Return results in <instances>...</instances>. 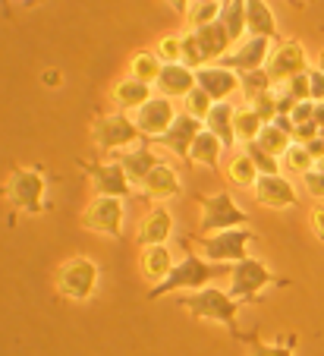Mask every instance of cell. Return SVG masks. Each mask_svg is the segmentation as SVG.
<instances>
[{"instance_id":"f907efd6","label":"cell","mask_w":324,"mask_h":356,"mask_svg":"<svg viewBox=\"0 0 324 356\" xmlns=\"http://www.w3.org/2000/svg\"><path fill=\"white\" fill-rule=\"evenodd\" d=\"M315 67H318V70H321V73H324V51H321V54H318V63H315Z\"/></svg>"},{"instance_id":"4dcf8cb0","label":"cell","mask_w":324,"mask_h":356,"mask_svg":"<svg viewBox=\"0 0 324 356\" xmlns=\"http://www.w3.org/2000/svg\"><path fill=\"white\" fill-rule=\"evenodd\" d=\"M262 117L252 111V104H239L237 108V120H233V129H237V142L246 145V142H255L258 133H262Z\"/></svg>"},{"instance_id":"44dd1931","label":"cell","mask_w":324,"mask_h":356,"mask_svg":"<svg viewBox=\"0 0 324 356\" xmlns=\"http://www.w3.org/2000/svg\"><path fill=\"white\" fill-rule=\"evenodd\" d=\"M192 32H196L198 47H202V54L208 63H221L223 57L233 51V38H230L227 26H223L221 19L208 22V26H198V29H192Z\"/></svg>"},{"instance_id":"ee69618b","label":"cell","mask_w":324,"mask_h":356,"mask_svg":"<svg viewBox=\"0 0 324 356\" xmlns=\"http://www.w3.org/2000/svg\"><path fill=\"white\" fill-rule=\"evenodd\" d=\"M315 136H321V127H318L315 120L296 123V129H293V142H309V139H315Z\"/></svg>"},{"instance_id":"83f0119b","label":"cell","mask_w":324,"mask_h":356,"mask_svg":"<svg viewBox=\"0 0 324 356\" xmlns=\"http://www.w3.org/2000/svg\"><path fill=\"white\" fill-rule=\"evenodd\" d=\"M161 57L155 54V47H142V51H135L133 57H129V76L133 79H142V82H148V86H155L157 82V76H161Z\"/></svg>"},{"instance_id":"ab89813d","label":"cell","mask_w":324,"mask_h":356,"mask_svg":"<svg viewBox=\"0 0 324 356\" xmlns=\"http://www.w3.org/2000/svg\"><path fill=\"white\" fill-rule=\"evenodd\" d=\"M155 54L161 57V63H180L182 47H180V35H164L155 44Z\"/></svg>"},{"instance_id":"d6986e66","label":"cell","mask_w":324,"mask_h":356,"mask_svg":"<svg viewBox=\"0 0 324 356\" xmlns=\"http://www.w3.org/2000/svg\"><path fill=\"white\" fill-rule=\"evenodd\" d=\"M192 88H196V70H189L186 63H164L155 82V95H164L170 101L186 98Z\"/></svg>"},{"instance_id":"7dc6e473","label":"cell","mask_w":324,"mask_h":356,"mask_svg":"<svg viewBox=\"0 0 324 356\" xmlns=\"http://www.w3.org/2000/svg\"><path fill=\"white\" fill-rule=\"evenodd\" d=\"M302 145L309 148V155L315 158V164H318V161H321V158H324V139H321V136H315V139L302 142Z\"/></svg>"},{"instance_id":"ba28073f","label":"cell","mask_w":324,"mask_h":356,"mask_svg":"<svg viewBox=\"0 0 324 356\" xmlns=\"http://www.w3.org/2000/svg\"><path fill=\"white\" fill-rule=\"evenodd\" d=\"M198 202V230L196 234H217V230H230V227H249V215L237 205V199L227 189H217L211 195H196Z\"/></svg>"},{"instance_id":"7a4b0ae2","label":"cell","mask_w":324,"mask_h":356,"mask_svg":"<svg viewBox=\"0 0 324 356\" xmlns=\"http://www.w3.org/2000/svg\"><path fill=\"white\" fill-rule=\"evenodd\" d=\"M180 306L189 312L192 318L223 325L233 341L243 337V331L237 328V316H239V306H243V302L233 300L230 290H221V287H214V284H208V287L192 290V293H180Z\"/></svg>"},{"instance_id":"603a6c76","label":"cell","mask_w":324,"mask_h":356,"mask_svg":"<svg viewBox=\"0 0 324 356\" xmlns=\"http://www.w3.org/2000/svg\"><path fill=\"white\" fill-rule=\"evenodd\" d=\"M148 98H155V86H148V82L142 79H133V76H126V79H120L114 88H110V101H114L117 111H139Z\"/></svg>"},{"instance_id":"8992f818","label":"cell","mask_w":324,"mask_h":356,"mask_svg":"<svg viewBox=\"0 0 324 356\" xmlns=\"http://www.w3.org/2000/svg\"><path fill=\"white\" fill-rule=\"evenodd\" d=\"M98 284H101V268H98L95 259H88V256L67 259L54 275L57 293L69 302H88L98 293Z\"/></svg>"},{"instance_id":"d4e9b609","label":"cell","mask_w":324,"mask_h":356,"mask_svg":"<svg viewBox=\"0 0 324 356\" xmlns=\"http://www.w3.org/2000/svg\"><path fill=\"white\" fill-rule=\"evenodd\" d=\"M239 341L246 343V356H296V343L299 337L296 334H280L277 341H262L258 331H249L243 334Z\"/></svg>"},{"instance_id":"484cf974","label":"cell","mask_w":324,"mask_h":356,"mask_svg":"<svg viewBox=\"0 0 324 356\" xmlns=\"http://www.w3.org/2000/svg\"><path fill=\"white\" fill-rule=\"evenodd\" d=\"M223 142L217 139L211 129L202 127V133L196 136V142H192L189 148V164H198V168H208V170H217L221 168V158H223Z\"/></svg>"},{"instance_id":"52a82bcc","label":"cell","mask_w":324,"mask_h":356,"mask_svg":"<svg viewBox=\"0 0 324 356\" xmlns=\"http://www.w3.org/2000/svg\"><path fill=\"white\" fill-rule=\"evenodd\" d=\"M182 240L196 243L208 262L237 265L239 259L249 256L246 249H249V243H255V234L249 227H230V230H217V234H189Z\"/></svg>"},{"instance_id":"ffe728a7","label":"cell","mask_w":324,"mask_h":356,"mask_svg":"<svg viewBox=\"0 0 324 356\" xmlns=\"http://www.w3.org/2000/svg\"><path fill=\"white\" fill-rule=\"evenodd\" d=\"M117 161L123 164L129 183L139 189V183L151 174V168H157V164H161V158L155 155V148H151L148 142H135L133 148H126V152H120V155H117Z\"/></svg>"},{"instance_id":"c3c4849f","label":"cell","mask_w":324,"mask_h":356,"mask_svg":"<svg viewBox=\"0 0 324 356\" xmlns=\"http://www.w3.org/2000/svg\"><path fill=\"white\" fill-rule=\"evenodd\" d=\"M167 3L176 16H189V10H192V0H167Z\"/></svg>"},{"instance_id":"f1b7e54d","label":"cell","mask_w":324,"mask_h":356,"mask_svg":"<svg viewBox=\"0 0 324 356\" xmlns=\"http://www.w3.org/2000/svg\"><path fill=\"white\" fill-rule=\"evenodd\" d=\"M258 177H262V174H258V168L252 164V158L246 155V152H239V155H233L227 161V180H230V186L252 189Z\"/></svg>"},{"instance_id":"4316f807","label":"cell","mask_w":324,"mask_h":356,"mask_svg":"<svg viewBox=\"0 0 324 356\" xmlns=\"http://www.w3.org/2000/svg\"><path fill=\"white\" fill-rule=\"evenodd\" d=\"M173 265H176V259L167 249V243H164V246H145L142 249V277L145 281L161 284L164 277L173 271Z\"/></svg>"},{"instance_id":"bcb514c9","label":"cell","mask_w":324,"mask_h":356,"mask_svg":"<svg viewBox=\"0 0 324 356\" xmlns=\"http://www.w3.org/2000/svg\"><path fill=\"white\" fill-rule=\"evenodd\" d=\"M312 230H315V236L324 243V205H318V209H312Z\"/></svg>"},{"instance_id":"816d5d0a","label":"cell","mask_w":324,"mask_h":356,"mask_svg":"<svg viewBox=\"0 0 324 356\" xmlns=\"http://www.w3.org/2000/svg\"><path fill=\"white\" fill-rule=\"evenodd\" d=\"M196 3H223V0H196Z\"/></svg>"},{"instance_id":"f5cc1de1","label":"cell","mask_w":324,"mask_h":356,"mask_svg":"<svg viewBox=\"0 0 324 356\" xmlns=\"http://www.w3.org/2000/svg\"><path fill=\"white\" fill-rule=\"evenodd\" d=\"M315 168H318V170H324V158H321V161H318V164H315Z\"/></svg>"},{"instance_id":"60d3db41","label":"cell","mask_w":324,"mask_h":356,"mask_svg":"<svg viewBox=\"0 0 324 356\" xmlns=\"http://www.w3.org/2000/svg\"><path fill=\"white\" fill-rule=\"evenodd\" d=\"M277 86H284L287 95H290L293 101H312V92H309V73H299L293 76V79L287 82H277Z\"/></svg>"},{"instance_id":"4fadbf2b","label":"cell","mask_w":324,"mask_h":356,"mask_svg":"<svg viewBox=\"0 0 324 356\" xmlns=\"http://www.w3.org/2000/svg\"><path fill=\"white\" fill-rule=\"evenodd\" d=\"M252 195H255L258 205L274 209V211L299 205V193L287 174H262L255 180V186H252Z\"/></svg>"},{"instance_id":"8fae6325","label":"cell","mask_w":324,"mask_h":356,"mask_svg":"<svg viewBox=\"0 0 324 356\" xmlns=\"http://www.w3.org/2000/svg\"><path fill=\"white\" fill-rule=\"evenodd\" d=\"M268 76L274 79V86L277 82H287V79H293V76H299V73H309V54H305V47H302V41L299 38H280L274 44V51H271V57H268Z\"/></svg>"},{"instance_id":"1f68e13d","label":"cell","mask_w":324,"mask_h":356,"mask_svg":"<svg viewBox=\"0 0 324 356\" xmlns=\"http://www.w3.org/2000/svg\"><path fill=\"white\" fill-rule=\"evenodd\" d=\"M280 168L302 177V174H309V170L315 168V158L309 155V148H305L302 142H290V148L280 155Z\"/></svg>"},{"instance_id":"836d02e7","label":"cell","mask_w":324,"mask_h":356,"mask_svg":"<svg viewBox=\"0 0 324 356\" xmlns=\"http://www.w3.org/2000/svg\"><path fill=\"white\" fill-rule=\"evenodd\" d=\"M258 145L264 148V152H271V155H284L287 148H290V142H293V136L290 133H284L280 127H274V123H264L262 127V133H258Z\"/></svg>"},{"instance_id":"30bf717a","label":"cell","mask_w":324,"mask_h":356,"mask_svg":"<svg viewBox=\"0 0 324 356\" xmlns=\"http://www.w3.org/2000/svg\"><path fill=\"white\" fill-rule=\"evenodd\" d=\"M76 168L88 177V186H92V193L95 195H117V199H129V195L135 193V186L129 183L126 170H123V164L117 161V158L114 161H101V158H95V161H76Z\"/></svg>"},{"instance_id":"74e56055","label":"cell","mask_w":324,"mask_h":356,"mask_svg":"<svg viewBox=\"0 0 324 356\" xmlns=\"http://www.w3.org/2000/svg\"><path fill=\"white\" fill-rule=\"evenodd\" d=\"M221 10H223V3H192V10H189V26L198 29V26H208V22L221 19Z\"/></svg>"},{"instance_id":"9c48e42d","label":"cell","mask_w":324,"mask_h":356,"mask_svg":"<svg viewBox=\"0 0 324 356\" xmlns=\"http://www.w3.org/2000/svg\"><path fill=\"white\" fill-rule=\"evenodd\" d=\"M82 227L95 230L101 236L110 240H120L123 236V221H126V199H117V195H95L88 202V209L82 211Z\"/></svg>"},{"instance_id":"5b68a950","label":"cell","mask_w":324,"mask_h":356,"mask_svg":"<svg viewBox=\"0 0 324 356\" xmlns=\"http://www.w3.org/2000/svg\"><path fill=\"white\" fill-rule=\"evenodd\" d=\"M268 287H287V281L277 277L274 271H271L264 262H258V259L246 256L230 268V287L227 290H230V296L239 300L243 306H255Z\"/></svg>"},{"instance_id":"6da1fadb","label":"cell","mask_w":324,"mask_h":356,"mask_svg":"<svg viewBox=\"0 0 324 356\" xmlns=\"http://www.w3.org/2000/svg\"><path fill=\"white\" fill-rule=\"evenodd\" d=\"M189 249V243H182ZM230 268L233 265H221V262H208L205 256L198 252H186L182 259H176L173 271L164 277L161 284L148 290V300H161V296H170V293H192V290H202L208 287L211 281H221V277H230Z\"/></svg>"},{"instance_id":"2e32d148","label":"cell","mask_w":324,"mask_h":356,"mask_svg":"<svg viewBox=\"0 0 324 356\" xmlns=\"http://www.w3.org/2000/svg\"><path fill=\"white\" fill-rule=\"evenodd\" d=\"M135 193H142V199L155 202V205H157V202H170V199H176V195L182 193L180 174H176L173 164L161 161L157 168H151V174L139 183V189H135Z\"/></svg>"},{"instance_id":"d590c367","label":"cell","mask_w":324,"mask_h":356,"mask_svg":"<svg viewBox=\"0 0 324 356\" xmlns=\"http://www.w3.org/2000/svg\"><path fill=\"white\" fill-rule=\"evenodd\" d=\"M180 47H182V57H180V63H186L189 70H202L205 63V54H202V47H198V38H196V32H182L180 35Z\"/></svg>"},{"instance_id":"5bb4252c","label":"cell","mask_w":324,"mask_h":356,"mask_svg":"<svg viewBox=\"0 0 324 356\" xmlns=\"http://www.w3.org/2000/svg\"><path fill=\"white\" fill-rule=\"evenodd\" d=\"M202 127H205L202 120H196L192 114H186V111H182V114H176V120L170 123L161 136H157L155 145L167 148L170 155H176L180 161L189 164V148H192V142H196V136L202 133Z\"/></svg>"},{"instance_id":"7bdbcfd3","label":"cell","mask_w":324,"mask_h":356,"mask_svg":"<svg viewBox=\"0 0 324 356\" xmlns=\"http://www.w3.org/2000/svg\"><path fill=\"white\" fill-rule=\"evenodd\" d=\"M290 120L293 123H305V120H315V101H296L290 111Z\"/></svg>"},{"instance_id":"9a60e30c","label":"cell","mask_w":324,"mask_h":356,"mask_svg":"<svg viewBox=\"0 0 324 356\" xmlns=\"http://www.w3.org/2000/svg\"><path fill=\"white\" fill-rule=\"evenodd\" d=\"M274 51L271 38H243L239 44H233L227 57L221 63H227L230 70H237V73H252V70H264L268 67V57Z\"/></svg>"},{"instance_id":"e0dca14e","label":"cell","mask_w":324,"mask_h":356,"mask_svg":"<svg viewBox=\"0 0 324 356\" xmlns=\"http://www.w3.org/2000/svg\"><path fill=\"white\" fill-rule=\"evenodd\" d=\"M196 86L211 95V101H230V95L239 88V73L227 63H205L196 70Z\"/></svg>"},{"instance_id":"d6a6232c","label":"cell","mask_w":324,"mask_h":356,"mask_svg":"<svg viewBox=\"0 0 324 356\" xmlns=\"http://www.w3.org/2000/svg\"><path fill=\"white\" fill-rule=\"evenodd\" d=\"M274 88V79L268 76V70H252V73H239V92H243V104L258 95L271 92Z\"/></svg>"},{"instance_id":"7402d4cb","label":"cell","mask_w":324,"mask_h":356,"mask_svg":"<svg viewBox=\"0 0 324 356\" xmlns=\"http://www.w3.org/2000/svg\"><path fill=\"white\" fill-rule=\"evenodd\" d=\"M271 38L280 41V29H277V16L271 10L268 0H246V38Z\"/></svg>"},{"instance_id":"9f6ffc18","label":"cell","mask_w":324,"mask_h":356,"mask_svg":"<svg viewBox=\"0 0 324 356\" xmlns=\"http://www.w3.org/2000/svg\"><path fill=\"white\" fill-rule=\"evenodd\" d=\"M26 3H35V0H26Z\"/></svg>"},{"instance_id":"b9f144b4","label":"cell","mask_w":324,"mask_h":356,"mask_svg":"<svg viewBox=\"0 0 324 356\" xmlns=\"http://www.w3.org/2000/svg\"><path fill=\"white\" fill-rule=\"evenodd\" d=\"M302 186L312 199H324V170L312 168L309 174H302Z\"/></svg>"},{"instance_id":"11a10c76","label":"cell","mask_w":324,"mask_h":356,"mask_svg":"<svg viewBox=\"0 0 324 356\" xmlns=\"http://www.w3.org/2000/svg\"><path fill=\"white\" fill-rule=\"evenodd\" d=\"M321 139H324V127H321Z\"/></svg>"},{"instance_id":"f546056e","label":"cell","mask_w":324,"mask_h":356,"mask_svg":"<svg viewBox=\"0 0 324 356\" xmlns=\"http://www.w3.org/2000/svg\"><path fill=\"white\" fill-rule=\"evenodd\" d=\"M221 22L227 26L233 44H239L246 38V0H223Z\"/></svg>"},{"instance_id":"f35d334b","label":"cell","mask_w":324,"mask_h":356,"mask_svg":"<svg viewBox=\"0 0 324 356\" xmlns=\"http://www.w3.org/2000/svg\"><path fill=\"white\" fill-rule=\"evenodd\" d=\"M246 104H252V111L262 117V123H274V117H277V95H274V88H271V92H264V95H258V98H252V101H246Z\"/></svg>"},{"instance_id":"db71d44e","label":"cell","mask_w":324,"mask_h":356,"mask_svg":"<svg viewBox=\"0 0 324 356\" xmlns=\"http://www.w3.org/2000/svg\"><path fill=\"white\" fill-rule=\"evenodd\" d=\"M299 3H315V0H299Z\"/></svg>"},{"instance_id":"681fc988","label":"cell","mask_w":324,"mask_h":356,"mask_svg":"<svg viewBox=\"0 0 324 356\" xmlns=\"http://www.w3.org/2000/svg\"><path fill=\"white\" fill-rule=\"evenodd\" d=\"M315 123L324 127V101H315Z\"/></svg>"},{"instance_id":"7c38bea8","label":"cell","mask_w":324,"mask_h":356,"mask_svg":"<svg viewBox=\"0 0 324 356\" xmlns=\"http://www.w3.org/2000/svg\"><path fill=\"white\" fill-rule=\"evenodd\" d=\"M176 114H180V111H176L173 101L164 98V95H155V98H148L142 108L135 111L133 120H135V127H139V133H142L145 142H155L157 136L176 120Z\"/></svg>"},{"instance_id":"cb8c5ba5","label":"cell","mask_w":324,"mask_h":356,"mask_svg":"<svg viewBox=\"0 0 324 356\" xmlns=\"http://www.w3.org/2000/svg\"><path fill=\"white\" fill-rule=\"evenodd\" d=\"M233 120H237V104H230V101H214V108H211L208 117L202 120L205 129H211V133L223 142L227 152L237 145V129H233Z\"/></svg>"},{"instance_id":"277c9868","label":"cell","mask_w":324,"mask_h":356,"mask_svg":"<svg viewBox=\"0 0 324 356\" xmlns=\"http://www.w3.org/2000/svg\"><path fill=\"white\" fill-rule=\"evenodd\" d=\"M88 136H92V145H95V155H120L126 148H133L135 142L142 139L135 120L126 114V111H110V114H98L88 127Z\"/></svg>"},{"instance_id":"8d00e7d4","label":"cell","mask_w":324,"mask_h":356,"mask_svg":"<svg viewBox=\"0 0 324 356\" xmlns=\"http://www.w3.org/2000/svg\"><path fill=\"white\" fill-rule=\"evenodd\" d=\"M182 104H186V114H192L196 120H205L208 117V111L214 108V101H211V95L208 92H202V88H192L186 98H182Z\"/></svg>"},{"instance_id":"e575fe53","label":"cell","mask_w":324,"mask_h":356,"mask_svg":"<svg viewBox=\"0 0 324 356\" xmlns=\"http://www.w3.org/2000/svg\"><path fill=\"white\" fill-rule=\"evenodd\" d=\"M243 152L252 158V164L258 168V174H280V158L271 155V152H264L258 142H246Z\"/></svg>"},{"instance_id":"3957f363","label":"cell","mask_w":324,"mask_h":356,"mask_svg":"<svg viewBox=\"0 0 324 356\" xmlns=\"http://www.w3.org/2000/svg\"><path fill=\"white\" fill-rule=\"evenodd\" d=\"M48 186L51 180L44 177L41 168H32V164H22V168H13L0 186V195L13 211H22V215H41L48 209Z\"/></svg>"},{"instance_id":"f6af8a7d","label":"cell","mask_w":324,"mask_h":356,"mask_svg":"<svg viewBox=\"0 0 324 356\" xmlns=\"http://www.w3.org/2000/svg\"><path fill=\"white\" fill-rule=\"evenodd\" d=\"M309 92H312V101H324V73L318 67L309 70Z\"/></svg>"},{"instance_id":"ac0fdd59","label":"cell","mask_w":324,"mask_h":356,"mask_svg":"<svg viewBox=\"0 0 324 356\" xmlns=\"http://www.w3.org/2000/svg\"><path fill=\"white\" fill-rule=\"evenodd\" d=\"M170 236H173V211H170L164 202H157V205H151V209L145 211L135 240L145 249V246H164Z\"/></svg>"}]
</instances>
